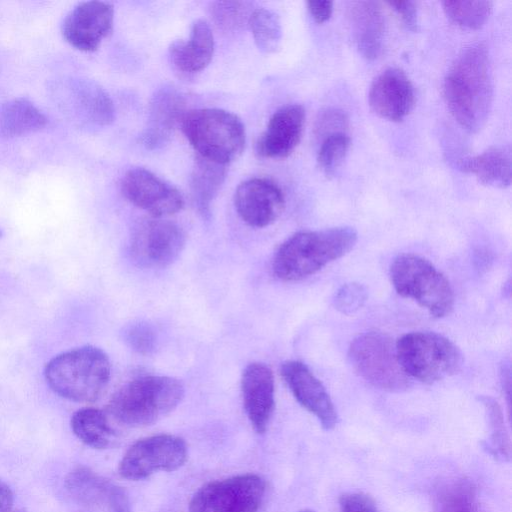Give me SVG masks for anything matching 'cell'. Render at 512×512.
Wrapping results in <instances>:
<instances>
[{"mask_svg":"<svg viewBox=\"0 0 512 512\" xmlns=\"http://www.w3.org/2000/svg\"><path fill=\"white\" fill-rule=\"evenodd\" d=\"M446 105L455 121L470 133L486 123L493 102V81L487 48L472 45L457 57L443 82Z\"/></svg>","mask_w":512,"mask_h":512,"instance_id":"6da1fadb","label":"cell"},{"mask_svg":"<svg viewBox=\"0 0 512 512\" xmlns=\"http://www.w3.org/2000/svg\"><path fill=\"white\" fill-rule=\"evenodd\" d=\"M356 242L357 232L351 227L297 232L277 249L273 273L287 282L304 279L349 253Z\"/></svg>","mask_w":512,"mask_h":512,"instance_id":"7a4b0ae2","label":"cell"},{"mask_svg":"<svg viewBox=\"0 0 512 512\" xmlns=\"http://www.w3.org/2000/svg\"><path fill=\"white\" fill-rule=\"evenodd\" d=\"M44 377L56 394L79 403H92L105 392L111 377L108 355L100 348L85 345L50 359Z\"/></svg>","mask_w":512,"mask_h":512,"instance_id":"3957f363","label":"cell"},{"mask_svg":"<svg viewBox=\"0 0 512 512\" xmlns=\"http://www.w3.org/2000/svg\"><path fill=\"white\" fill-rule=\"evenodd\" d=\"M183 396L184 386L174 377L141 376L130 380L114 392L106 413L126 426H147L172 412Z\"/></svg>","mask_w":512,"mask_h":512,"instance_id":"277c9868","label":"cell"},{"mask_svg":"<svg viewBox=\"0 0 512 512\" xmlns=\"http://www.w3.org/2000/svg\"><path fill=\"white\" fill-rule=\"evenodd\" d=\"M181 129L197 156L222 165L236 160L243 152L246 132L241 119L219 108L186 111Z\"/></svg>","mask_w":512,"mask_h":512,"instance_id":"5b68a950","label":"cell"},{"mask_svg":"<svg viewBox=\"0 0 512 512\" xmlns=\"http://www.w3.org/2000/svg\"><path fill=\"white\" fill-rule=\"evenodd\" d=\"M390 278L400 296L414 300L432 316L451 313L454 293L450 282L427 259L412 253L398 255L391 263Z\"/></svg>","mask_w":512,"mask_h":512,"instance_id":"8992f818","label":"cell"},{"mask_svg":"<svg viewBox=\"0 0 512 512\" xmlns=\"http://www.w3.org/2000/svg\"><path fill=\"white\" fill-rule=\"evenodd\" d=\"M400 366L409 378L431 384L456 374L462 354L448 338L434 332H411L395 344Z\"/></svg>","mask_w":512,"mask_h":512,"instance_id":"52a82bcc","label":"cell"},{"mask_svg":"<svg viewBox=\"0 0 512 512\" xmlns=\"http://www.w3.org/2000/svg\"><path fill=\"white\" fill-rule=\"evenodd\" d=\"M348 358L356 373L376 388L400 392L411 386V378L399 364L390 337L381 332H366L351 343Z\"/></svg>","mask_w":512,"mask_h":512,"instance_id":"ba28073f","label":"cell"},{"mask_svg":"<svg viewBox=\"0 0 512 512\" xmlns=\"http://www.w3.org/2000/svg\"><path fill=\"white\" fill-rule=\"evenodd\" d=\"M266 493L265 481L256 474H241L209 482L189 503V512H258Z\"/></svg>","mask_w":512,"mask_h":512,"instance_id":"9c48e42d","label":"cell"},{"mask_svg":"<svg viewBox=\"0 0 512 512\" xmlns=\"http://www.w3.org/2000/svg\"><path fill=\"white\" fill-rule=\"evenodd\" d=\"M185 441L175 435L159 434L135 442L119 462L118 472L128 480H141L157 471H174L187 460Z\"/></svg>","mask_w":512,"mask_h":512,"instance_id":"30bf717a","label":"cell"},{"mask_svg":"<svg viewBox=\"0 0 512 512\" xmlns=\"http://www.w3.org/2000/svg\"><path fill=\"white\" fill-rule=\"evenodd\" d=\"M185 243V233L178 224L151 217L140 221L133 229L130 253L143 267L165 268L178 259Z\"/></svg>","mask_w":512,"mask_h":512,"instance_id":"8fae6325","label":"cell"},{"mask_svg":"<svg viewBox=\"0 0 512 512\" xmlns=\"http://www.w3.org/2000/svg\"><path fill=\"white\" fill-rule=\"evenodd\" d=\"M120 186L130 203L152 217L164 218L184 207V198L178 189L144 168L128 170Z\"/></svg>","mask_w":512,"mask_h":512,"instance_id":"7c38bea8","label":"cell"},{"mask_svg":"<svg viewBox=\"0 0 512 512\" xmlns=\"http://www.w3.org/2000/svg\"><path fill=\"white\" fill-rule=\"evenodd\" d=\"M65 488L74 502L86 512H130L126 491L85 466L70 471Z\"/></svg>","mask_w":512,"mask_h":512,"instance_id":"4fadbf2b","label":"cell"},{"mask_svg":"<svg viewBox=\"0 0 512 512\" xmlns=\"http://www.w3.org/2000/svg\"><path fill=\"white\" fill-rule=\"evenodd\" d=\"M234 206L247 225L263 228L275 222L282 214L285 198L274 181L255 177L238 185L234 194Z\"/></svg>","mask_w":512,"mask_h":512,"instance_id":"5bb4252c","label":"cell"},{"mask_svg":"<svg viewBox=\"0 0 512 512\" xmlns=\"http://www.w3.org/2000/svg\"><path fill=\"white\" fill-rule=\"evenodd\" d=\"M114 7L103 1L79 3L65 18L62 34L65 40L78 50L95 51L111 33Z\"/></svg>","mask_w":512,"mask_h":512,"instance_id":"9a60e30c","label":"cell"},{"mask_svg":"<svg viewBox=\"0 0 512 512\" xmlns=\"http://www.w3.org/2000/svg\"><path fill=\"white\" fill-rule=\"evenodd\" d=\"M281 375L297 402L313 414L325 430L338 422L335 406L321 381L302 362L289 360L281 365Z\"/></svg>","mask_w":512,"mask_h":512,"instance_id":"2e32d148","label":"cell"},{"mask_svg":"<svg viewBox=\"0 0 512 512\" xmlns=\"http://www.w3.org/2000/svg\"><path fill=\"white\" fill-rule=\"evenodd\" d=\"M56 96L65 112L100 126L109 125L115 116L109 95L96 83L83 79L60 82Z\"/></svg>","mask_w":512,"mask_h":512,"instance_id":"e0dca14e","label":"cell"},{"mask_svg":"<svg viewBox=\"0 0 512 512\" xmlns=\"http://www.w3.org/2000/svg\"><path fill=\"white\" fill-rule=\"evenodd\" d=\"M368 101L376 115L388 121L399 122L413 109L414 87L403 70L388 68L373 80Z\"/></svg>","mask_w":512,"mask_h":512,"instance_id":"ac0fdd59","label":"cell"},{"mask_svg":"<svg viewBox=\"0 0 512 512\" xmlns=\"http://www.w3.org/2000/svg\"><path fill=\"white\" fill-rule=\"evenodd\" d=\"M305 124V110L299 104L279 108L270 117L256 142V153L267 159L288 157L298 146Z\"/></svg>","mask_w":512,"mask_h":512,"instance_id":"d6986e66","label":"cell"},{"mask_svg":"<svg viewBox=\"0 0 512 512\" xmlns=\"http://www.w3.org/2000/svg\"><path fill=\"white\" fill-rule=\"evenodd\" d=\"M241 393L246 415L259 433L269 425L275 405V383L272 370L264 363L253 362L243 370Z\"/></svg>","mask_w":512,"mask_h":512,"instance_id":"ffe728a7","label":"cell"},{"mask_svg":"<svg viewBox=\"0 0 512 512\" xmlns=\"http://www.w3.org/2000/svg\"><path fill=\"white\" fill-rule=\"evenodd\" d=\"M183 95L173 87L158 89L151 98L147 125L142 135L147 149L163 147L186 113Z\"/></svg>","mask_w":512,"mask_h":512,"instance_id":"44dd1931","label":"cell"},{"mask_svg":"<svg viewBox=\"0 0 512 512\" xmlns=\"http://www.w3.org/2000/svg\"><path fill=\"white\" fill-rule=\"evenodd\" d=\"M348 17L358 51L368 60L377 59L382 53L386 34L381 5L375 1L352 2Z\"/></svg>","mask_w":512,"mask_h":512,"instance_id":"7402d4cb","label":"cell"},{"mask_svg":"<svg viewBox=\"0 0 512 512\" xmlns=\"http://www.w3.org/2000/svg\"><path fill=\"white\" fill-rule=\"evenodd\" d=\"M214 53V36L210 25L196 20L186 40H175L168 49L173 67L183 74H195L204 70Z\"/></svg>","mask_w":512,"mask_h":512,"instance_id":"603a6c76","label":"cell"},{"mask_svg":"<svg viewBox=\"0 0 512 512\" xmlns=\"http://www.w3.org/2000/svg\"><path fill=\"white\" fill-rule=\"evenodd\" d=\"M461 169L474 175L484 185L506 188L511 184L512 156L509 145L491 147L465 159Z\"/></svg>","mask_w":512,"mask_h":512,"instance_id":"cb8c5ba5","label":"cell"},{"mask_svg":"<svg viewBox=\"0 0 512 512\" xmlns=\"http://www.w3.org/2000/svg\"><path fill=\"white\" fill-rule=\"evenodd\" d=\"M227 174L226 165L196 155L190 176V191L197 210L206 215L221 189Z\"/></svg>","mask_w":512,"mask_h":512,"instance_id":"d4e9b609","label":"cell"},{"mask_svg":"<svg viewBox=\"0 0 512 512\" xmlns=\"http://www.w3.org/2000/svg\"><path fill=\"white\" fill-rule=\"evenodd\" d=\"M45 115L28 99L17 98L0 105V136L11 138L42 129Z\"/></svg>","mask_w":512,"mask_h":512,"instance_id":"484cf974","label":"cell"},{"mask_svg":"<svg viewBox=\"0 0 512 512\" xmlns=\"http://www.w3.org/2000/svg\"><path fill=\"white\" fill-rule=\"evenodd\" d=\"M70 425L75 436L94 449H107L116 440V432L110 425L107 413L94 407L77 410L71 417Z\"/></svg>","mask_w":512,"mask_h":512,"instance_id":"4316f807","label":"cell"},{"mask_svg":"<svg viewBox=\"0 0 512 512\" xmlns=\"http://www.w3.org/2000/svg\"><path fill=\"white\" fill-rule=\"evenodd\" d=\"M248 26L258 49L263 53H273L282 39L281 22L278 15L267 8L253 10Z\"/></svg>","mask_w":512,"mask_h":512,"instance_id":"83f0119b","label":"cell"},{"mask_svg":"<svg viewBox=\"0 0 512 512\" xmlns=\"http://www.w3.org/2000/svg\"><path fill=\"white\" fill-rule=\"evenodd\" d=\"M445 15L456 25L466 29H479L488 20L491 1H443Z\"/></svg>","mask_w":512,"mask_h":512,"instance_id":"f1b7e54d","label":"cell"},{"mask_svg":"<svg viewBox=\"0 0 512 512\" xmlns=\"http://www.w3.org/2000/svg\"><path fill=\"white\" fill-rule=\"evenodd\" d=\"M350 143L347 132L331 134L321 139L317 162L327 177L334 176L340 169L348 154Z\"/></svg>","mask_w":512,"mask_h":512,"instance_id":"f546056e","label":"cell"},{"mask_svg":"<svg viewBox=\"0 0 512 512\" xmlns=\"http://www.w3.org/2000/svg\"><path fill=\"white\" fill-rule=\"evenodd\" d=\"M253 10L250 2L216 1L211 3L210 15L218 28L236 31L248 25Z\"/></svg>","mask_w":512,"mask_h":512,"instance_id":"4dcf8cb0","label":"cell"},{"mask_svg":"<svg viewBox=\"0 0 512 512\" xmlns=\"http://www.w3.org/2000/svg\"><path fill=\"white\" fill-rule=\"evenodd\" d=\"M491 431V450L502 459L510 457V440L505 429L503 413L499 404L490 397H482Z\"/></svg>","mask_w":512,"mask_h":512,"instance_id":"1f68e13d","label":"cell"},{"mask_svg":"<svg viewBox=\"0 0 512 512\" xmlns=\"http://www.w3.org/2000/svg\"><path fill=\"white\" fill-rule=\"evenodd\" d=\"M366 299L367 290L362 284L346 283L335 293L333 305L339 312L351 315L362 308Z\"/></svg>","mask_w":512,"mask_h":512,"instance_id":"d6a6232c","label":"cell"},{"mask_svg":"<svg viewBox=\"0 0 512 512\" xmlns=\"http://www.w3.org/2000/svg\"><path fill=\"white\" fill-rule=\"evenodd\" d=\"M124 339L132 350L142 355H149L156 348L155 331L147 323L139 322L128 326Z\"/></svg>","mask_w":512,"mask_h":512,"instance_id":"836d02e7","label":"cell"},{"mask_svg":"<svg viewBox=\"0 0 512 512\" xmlns=\"http://www.w3.org/2000/svg\"><path fill=\"white\" fill-rule=\"evenodd\" d=\"M348 125L349 119L344 111L329 108L319 115L315 124V135L321 140L331 134L346 132Z\"/></svg>","mask_w":512,"mask_h":512,"instance_id":"e575fe53","label":"cell"},{"mask_svg":"<svg viewBox=\"0 0 512 512\" xmlns=\"http://www.w3.org/2000/svg\"><path fill=\"white\" fill-rule=\"evenodd\" d=\"M473 493L467 483H458L451 486V490L444 495V505L453 512H471L473 510Z\"/></svg>","mask_w":512,"mask_h":512,"instance_id":"d590c367","label":"cell"},{"mask_svg":"<svg viewBox=\"0 0 512 512\" xmlns=\"http://www.w3.org/2000/svg\"><path fill=\"white\" fill-rule=\"evenodd\" d=\"M340 512H377L374 501L366 494L350 492L339 499Z\"/></svg>","mask_w":512,"mask_h":512,"instance_id":"8d00e7d4","label":"cell"},{"mask_svg":"<svg viewBox=\"0 0 512 512\" xmlns=\"http://www.w3.org/2000/svg\"><path fill=\"white\" fill-rule=\"evenodd\" d=\"M388 5L400 16L407 28L416 30L418 25V8L414 1H392Z\"/></svg>","mask_w":512,"mask_h":512,"instance_id":"74e56055","label":"cell"},{"mask_svg":"<svg viewBox=\"0 0 512 512\" xmlns=\"http://www.w3.org/2000/svg\"><path fill=\"white\" fill-rule=\"evenodd\" d=\"M306 5L311 17L319 24L328 21L333 12L332 1H307Z\"/></svg>","mask_w":512,"mask_h":512,"instance_id":"f35d334b","label":"cell"},{"mask_svg":"<svg viewBox=\"0 0 512 512\" xmlns=\"http://www.w3.org/2000/svg\"><path fill=\"white\" fill-rule=\"evenodd\" d=\"M13 502L14 497L11 489L0 481V512H10Z\"/></svg>","mask_w":512,"mask_h":512,"instance_id":"ab89813d","label":"cell"},{"mask_svg":"<svg viewBox=\"0 0 512 512\" xmlns=\"http://www.w3.org/2000/svg\"><path fill=\"white\" fill-rule=\"evenodd\" d=\"M297 512H316V511L311 510V509H302V510H299Z\"/></svg>","mask_w":512,"mask_h":512,"instance_id":"60d3db41","label":"cell"},{"mask_svg":"<svg viewBox=\"0 0 512 512\" xmlns=\"http://www.w3.org/2000/svg\"><path fill=\"white\" fill-rule=\"evenodd\" d=\"M10 512H24V511H22V510L12 511V510H11Z\"/></svg>","mask_w":512,"mask_h":512,"instance_id":"b9f144b4","label":"cell"}]
</instances>
